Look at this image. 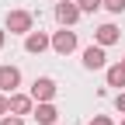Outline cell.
<instances>
[{
    "mask_svg": "<svg viewBox=\"0 0 125 125\" xmlns=\"http://www.w3.org/2000/svg\"><path fill=\"white\" fill-rule=\"evenodd\" d=\"M104 62H108V56H104V45H87L83 49V70H104Z\"/></svg>",
    "mask_w": 125,
    "mask_h": 125,
    "instance_id": "8",
    "label": "cell"
},
{
    "mask_svg": "<svg viewBox=\"0 0 125 125\" xmlns=\"http://www.w3.org/2000/svg\"><path fill=\"white\" fill-rule=\"evenodd\" d=\"M35 111V97L31 94H10V115H31Z\"/></svg>",
    "mask_w": 125,
    "mask_h": 125,
    "instance_id": "9",
    "label": "cell"
},
{
    "mask_svg": "<svg viewBox=\"0 0 125 125\" xmlns=\"http://www.w3.org/2000/svg\"><path fill=\"white\" fill-rule=\"evenodd\" d=\"M31 118H35L38 125H56L59 108H56L52 101H35V111H31Z\"/></svg>",
    "mask_w": 125,
    "mask_h": 125,
    "instance_id": "6",
    "label": "cell"
},
{
    "mask_svg": "<svg viewBox=\"0 0 125 125\" xmlns=\"http://www.w3.org/2000/svg\"><path fill=\"white\" fill-rule=\"evenodd\" d=\"M18 87H21V70L10 66V62L0 66V90H4V94H14Z\"/></svg>",
    "mask_w": 125,
    "mask_h": 125,
    "instance_id": "7",
    "label": "cell"
},
{
    "mask_svg": "<svg viewBox=\"0 0 125 125\" xmlns=\"http://www.w3.org/2000/svg\"><path fill=\"white\" fill-rule=\"evenodd\" d=\"M56 94H59V87L52 76H35V83H31V97L35 101H52Z\"/></svg>",
    "mask_w": 125,
    "mask_h": 125,
    "instance_id": "4",
    "label": "cell"
},
{
    "mask_svg": "<svg viewBox=\"0 0 125 125\" xmlns=\"http://www.w3.org/2000/svg\"><path fill=\"white\" fill-rule=\"evenodd\" d=\"M115 108L125 115V90H118V94H115Z\"/></svg>",
    "mask_w": 125,
    "mask_h": 125,
    "instance_id": "16",
    "label": "cell"
},
{
    "mask_svg": "<svg viewBox=\"0 0 125 125\" xmlns=\"http://www.w3.org/2000/svg\"><path fill=\"white\" fill-rule=\"evenodd\" d=\"M90 125H115V122L108 118V115H94V122H90Z\"/></svg>",
    "mask_w": 125,
    "mask_h": 125,
    "instance_id": "17",
    "label": "cell"
},
{
    "mask_svg": "<svg viewBox=\"0 0 125 125\" xmlns=\"http://www.w3.org/2000/svg\"><path fill=\"white\" fill-rule=\"evenodd\" d=\"M104 10H111V14H122V10H125V0H104Z\"/></svg>",
    "mask_w": 125,
    "mask_h": 125,
    "instance_id": "13",
    "label": "cell"
},
{
    "mask_svg": "<svg viewBox=\"0 0 125 125\" xmlns=\"http://www.w3.org/2000/svg\"><path fill=\"white\" fill-rule=\"evenodd\" d=\"M122 125H125V118H122Z\"/></svg>",
    "mask_w": 125,
    "mask_h": 125,
    "instance_id": "19",
    "label": "cell"
},
{
    "mask_svg": "<svg viewBox=\"0 0 125 125\" xmlns=\"http://www.w3.org/2000/svg\"><path fill=\"white\" fill-rule=\"evenodd\" d=\"M122 62H125V59H122Z\"/></svg>",
    "mask_w": 125,
    "mask_h": 125,
    "instance_id": "20",
    "label": "cell"
},
{
    "mask_svg": "<svg viewBox=\"0 0 125 125\" xmlns=\"http://www.w3.org/2000/svg\"><path fill=\"white\" fill-rule=\"evenodd\" d=\"M4 28L10 31V35H28V31L35 28V14H31V10H7Z\"/></svg>",
    "mask_w": 125,
    "mask_h": 125,
    "instance_id": "1",
    "label": "cell"
},
{
    "mask_svg": "<svg viewBox=\"0 0 125 125\" xmlns=\"http://www.w3.org/2000/svg\"><path fill=\"white\" fill-rule=\"evenodd\" d=\"M80 4L76 0H59L56 4V21H59V28H73L76 21H80Z\"/></svg>",
    "mask_w": 125,
    "mask_h": 125,
    "instance_id": "2",
    "label": "cell"
},
{
    "mask_svg": "<svg viewBox=\"0 0 125 125\" xmlns=\"http://www.w3.org/2000/svg\"><path fill=\"white\" fill-rule=\"evenodd\" d=\"M52 49H56L59 56H70V52H76V31H70V28H59L56 35H52Z\"/></svg>",
    "mask_w": 125,
    "mask_h": 125,
    "instance_id": "5",
    "label": "cell"
},
{
    "mask_svg": "<svg viewBox=\"0 0 125 125\" xmlns=\"http://www.w3.org/2000/svg\"><path fill=\"white\" fill-rule=\"evenodd\" d=\"M4 115H10V94L0 90V118H4Z\"/></svg>",
    "mask_w": 125,
    "mask_h": 125,
    "instance_id": "14",
    "label": "cell"
},
{
    "mask_svg": "<svg viewBox=\"0 0 125 125\" xmlns=\"http://www.w3.org/2000/svg\"><path fill=\"white\" fill-rule=\"evenodd\" d=\"M0 125H24V115H4Z\"/></svg>",
    "mask_w": 125,
    "mask_h": 125,
    "instance_id": "15",
    "label": "cell"
},
{
    "mask_svg": "<svg viewBox=\"0 0 125 125\" xmlns=\"http://www.w3.org/2000/svg\"><path fill=\"white\" fill-rule=\"evenodd\" d=\"M76 4H80V10H83V14H94L97 7H104V0H76Z\"/></svg>",
    "mask_w": 125,
    "mask_h": 125,
    "instance_id": "12",
    "label": "cell"
},
{
    "mask_svg": "<svg viewBox=\"0 0 125 125\" xmlns=\"http://www.w3.org/2000/svg\"><path fill=\"white\" fill-rule=\"evenodd\" d=\"M118 38H122V31H118L115 24H97V28H94V42L104 45V49H108V45H115Z\"/></svg>",
    "mask_w": 125,
    "mask_h": 125,
    "instance_id": "10",
    "label": "cell"
},
{
    "mask_svg": "<svg viewBox=\"0 0 125 125\" xmlns=\"http://www.w3.org/2000/svg\"><path fill=\"white\" fill-rule=\"evenodd\" d=\"M4 42H7V28H0V49H4Z\"/></svg>",
    "mask_w": 125,
    "mask_h": 125,
    "instance_id": "18",
    "label": "cell"
},
{
    "mask_svg": "<svg viewBox=\"0 0 125 125\" xmlns=\"http://www.w3.org/2000/svg\"><path fill=\"white\" fill-rule=\"evenodd\" d=\"M108 87H118V90H125V62H115V66H108Z\"/></svg>",
    "mask_w": 125,
    "mask_h": 125,
    "instance_id": "11",
    "label": "cell"
},
{
    "mask_svg": "<svg viewBox=\"0 0 125 125\" xmlns=\"http://www.w3.org/2000/svg\"><path fill=\"white\" fill-rule=\"evenodd\" d=\"M45 49H52V38L45 35V31H35V28H31L28 35H24V52H31V56H42Z\"/></svg>",
    "mask_w": 125,
    "mask_h": 125,
    "instance_id": "3",
    "label": "cell"
}]
</instances>
